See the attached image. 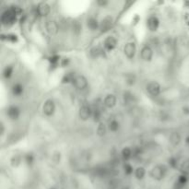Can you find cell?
<instances>
[{"label":"cell","instance_id":"9","mask_svg":"<svg viewBox=\"0 0 189 189\" xmlns=\"http://www.w3.org/2000/svg\"><path fill=\"white\" fill-rule=\"evenodd\" d=\"M117 45V40L113 36H108L103 41V47L106 51H113Z\"/></svg>","mask_w":189,"mask_h":189},{"label":"cell","instance_id":"37","mask_svg":"<svg viewBox=\"0 0 189 189\" xmlns=\"http://www.w3.org/2000/svg\"><path fill=\"white\" fill-rule=\"evenodd\" d=\"M176 182H178V183L183 185H185V184L187 183V177H186V175L185 174L180 175L179 177H178V179H177Z\"/></svg>","mask_w":189,"mask_h":189},{"label":"cell","instance_id":"34","mask_svg":"<svg viewBox=\"0 0 189 189\" xmlns=\"http://www.w3.org/2000/svg\"><path fill=\"white\" fill-rule=\"evenodd\" d=\"M49 61H50L51 66H53V67H56V66L58 65L59 61H60V56H57V55L52 56L49 58Z\"/></svg>","mask_w":189,"mask_h":189},{"label":"cell","instance_id":"33","mask_svg":"<svg viewBox=\"0 0 189 189\" xmlns=\"http://www.w3.org/2000/svg\"><path fill=\"white\" fill-rule=\"evenodd\" d=\"M124 172L127 175H131L133 173H135L132 165L129 164V163H125L124 164Z\"/></svg>","mask_w":189,"mask_h":189},{"label":"cell","instance_id":"35","mask_svg":"<svg viewBox=\"0 0 189 189\" xmlns=\"http://www.w3.org/2000/svg\"><path fill=\"white\" fill-rule=\"evenodd\" d=\"M92 117L94 122H99L102 117V113L99 109H95L92 111Z\"/></svg>","mask_w":189,"mask_h":189},{"label":"cell","instance_id":"21","mask_svg":"<svg viewBox=\"0 0 189 189\" xmlns=\"http://www.w3.org/2000/svg\"><path fill=\"white\" fill-rule=\"evenodd\" d=\"M21 163V157L19 155H14L11 157V159H10V164H11L12 167L17 168L20 165Z\"/></svg>","mask_w":189,"mask_h":189},{"label":"cell","instance_id":"17","mask_svg":"<svg viewBox=\"0 0 189 189\" xmlns=\"http://www.w3.org/2000/svg\"><path fill=\"white\" fill-rule=\"evenodd\" d=\"M87 26L90 30H96L100 29V23L98 21V19L95 18H90L87 20Z\"/></svg>","mask_w":189,"mask_h":189},{"label":"cell","instance_id":"20","mask_svg":"<svg viewBox=\"0 0 189 189\" xmlns=\"http://www.w3.org/2000/svg\"><path fill=\"white\" fill-rule=\"evenodd\" d=\"M135 176L138 180H142L143 178L145 177L146 174V170L144 167H138L135 170Z\"/></svg>","mask_w":189,"mask_h":189},{"label":"cell","instance_id":"40","mask_svg":"<svg viewBox=\"0 0 189 189\" xmlns=\"http://www.w3.org/2000/svg\"><path fill=\"white\" fill-rule=\"evenodd\" d=\"M169 163H170V165H171L173 168H175V167L177 166V160H176L175 158H171V159L169 160Z\"/></svg>","mask_w":189,"mask_h":189},{"label":"cell","instance_id":"26","mask_svg":"<svg viewBox=\"0 0 189 189\" xmlns=\"http://www.w3.org/2000/svg\"><path fill=\"white\" fill-rule=\"evenodd\" d=\"M180 170L183 173V174L189 173V159H186L182 162V164L180 166Z\"/></svg>","mask_w":189,"mask_h":189},{"label":"cell","instance_id":"11","mask_svg":"<svg viewBox=\"0 0 189 189\" xmlns=\"http://www.w3.org/2000/svg\"><path fill=\"white\" fill-rule=\"evenodd\" d=\"M160 26V20L156 16H150L147 19V27L150 31H156Z\"/></svg>","mask_w":189,"mask_h":189},{"label":"cell","instance_id":"14","mask_svg":"<svg viewBox=\"0 0 189 189\" xmlns=\"http://www.w3.org/2000/svg\"><path fill=\"white\" fill-rule=\"evenodd\" d=\"M36 11H37L38 15H40L42 17H45V16H47V15L50 14V12H51V7L47 3H45V2H42V3H40L37 6Z\"/></svg>","mask_w":189,"mask_h":189},{"label":"cell","instance_id":"44","mask_svg":"<svg viewBox=\"0 0 189 189\" xmlns=\"http://www.w3.org/2000/svg\"><path fill=\"white\" fill-rule=\"evenodd\" d=\"M97 4L103 7V6H106V5L108 4V2H107V1H102V0H99V1L97 2Z\"/></svg>","mask_w":189,"mask_h":189},{"label":"cell","instance_id":"39","mask_svg":"<svg viewBox=\"0 0 189 189\" xmlns=\"http://www.w3.org/2000/svg\"><path fill=\"white\" fill-rule=\"evenodd\" d=\"M139 154H140L139 148H138V147H135V148H133V150H132V156H138Z\"/></svg>","mask_w":189,"mask_h":189},{"label":"cell","instance_id":"22","mask_svg":"<svg viewBox=\"0 0 189 189\" xmlns=\"http://www.w3.org/2000/svg\"><path fill=\"white\" fill-rule=\"evenodd\" d=\"M2 40H6L7 42H11V43H17L18 42V36L16 34L8 33V34H2L1 35Z\"/></svg>","mask_w":189,"mask_h":189},{"label":"cell","instance_id":"25","mask_svg":"<svg viewBox=\"0 0 189 189\" xmlns=\"http://www.w3.org/2000/svg\"><path fill=\"white\" fill-rule=\"evenodd\" d=\"M109 127V130L112 131V132H117L119 127H120V124L116 120H112L109 123V127Z\"/></svg>","mask_w":189,"mask_h":189},{"label":"cell","instance_id":"7","mask_svg":"<svg viewBox=\"0 0 189 189\" xmlns=\"http://www.w3.org/2000/svg\"><path fill=\"white\" fill-rule=\"evenodd\" d=\"M113 20L111 16H107L105 18H103L102 19V21L100 22V30L102 33H106V31L110 30L111 28L113 27Z\"/></svg>","mask_w":189,"mask_h":189},{"label":"cell","instance_id":"4","mask_svg":"<svg viewBox=\"0 0 189 189\" xmlns=\"http://www.w3.org/2000/svg\"><path fill=\"white\" fill-rule=\"evenodd\" d=\"M73 85L77 90H83L88 87V80L83 75H77L74 81H73Z\"/></svg>","mask_w":189,"mask_h":189},{"label":"cell","instance_id":"28","mask_svg":"<svg viewBox=\"0 0 189 189\" xmlns=\"http://www.w3.org/2000/svg\"><path fill=\"white\" fill-rule=\"evenodd\" d=\"M90 55L93 57H99L103 55V50L100 47H93L90 50Z\"/></svg>","mask_w":189,"mask_h":189},{"label":"cell","instance_id":"36","mask_svg":"<svg viewBox=\"0 0 189 189\" xmlns=\"http://www.w3.org/2000/svg\"><path fill=\"white\" fill-rule=\"evenodd\" d=\"M10 9L12 10V11L16 14V16H20V15H22V8L20 7L19 6H16V5H13L11 6V7H10Z\"/></svg>","mask_w":189,"mask_h":189},{"label":"cell","instance_id":"49","mask_svg":"<svg viewBox=\"0 0 189 189\" xmlns=\"http://www.w3.org/2000/svg\"><path fill=\"white\" fill-rule=\"evenodd\" d=\"M50 189H56V188H54V187H52V188H50Z\"/></svg>","mask_w":189,"mask_h":189},{"label":"cell","instance_id":"38","mask_svg":"<svg viewBox=\"0 0 189 189\" xmlns=\"http://www.w3.org/2000/svg\"><path fill=\"white\" fill-rule=\"evenodd\" d=\"M80 30H81V26H80V24L78 21L73 22V30H74L76 33L79 34L80 33Z\"/></svg>","mask_w":189,"mask_h":189},{"label":"cell","instance_id":"3","mask_svg":"<svg viewBox=\"0 0 189 189\" xmlns=\"http://www.w3.org/2000/svg\"><path fill=\"white\" fill-rule=\"evenodd\" d=\"M56 111V104L52 99H48L44 102L43 105V112L46 116H52Z\"/></svg>","mask_w":189,"mask_h":189},{"label":"cell","instance_id":"10","mask_svg":"<svg viewBox=\"0 0 189 189\" xmlns=\"http://www.w3.org/2000/svg\"><path fill=\"white\" fill-rule=\"evenodd\" d=\"M92 115V111L90 106L83 105L79 108V116L82 121H87Z\"/></svg>","mask_w":189,"mask_h":189},{"label":"cell","instance_id":"1","mask_svg":"<svg viewBox=\"0 0 189 189\" xmlns=\"http://www.w3.org/2000/svg\"><path fill=\"white\" fill-rule=\"evenodd\" d=\"M17 20L16 14L11 9H7L1 15V22L4 26H11L13 25Z\"/></svg>","mask_w":189,"mask_h":189},{"label":"cell","instance_id":"48","mask_svg":"<svg viewBox=\"0 0 189 189\" xmlns=\"http://www.w3.org/2000/svg\"><path fill=\"white\" fill-rule=\"evenodd\" d=\"M185 142L187 143V144H189V136H187V138L185 139Z\"/></svg>","mask_w":189,"mask_h":189},{"label":"cell","instance_id":"27","mask_svg":"<svg viewBox=\"0 0 189 189\" xmlns=\"http://www.w3.org/2000/svg\"><path fill=\"white\" fill-rule=\"evenodd\" d=\"M106 125H104L103 123H100L99 125H98V127H97V135L99 136H103L104 135L106 134Z\"/></svg>","mask_w":189,"mask_h":189},{"label":"cell","instance_id":"42","mask_svg":"<svg viewBox=\"0 0 189 189\" xmlns=\"http://www.w3.org/2000/svg\"><path fill=\"white\" fill-rule=\"evenodd\" d=\"M184 186H185V185H183L179 184L178 182H175L174 186H173V189H183V188H184Z\"/></svg>","mask_w":189,"mask_h":189},{"label":"cell","instance_id":"19","mask_svg":"<svg viewBox=\"0 0 189 189\" xmlns=\"http://www.w3.org/2000/svg\"><path fill=\"white\" fill-rule=\"evenodd\" d=\"M77 75H75L74 72H68L62 78V83H73Z\"/></svg>","mask_w":189,"mask_h":189},{"label":"cell","instance_id":"46","mask_svg":"<svg viewBox=\"0 0 189 189\" xmlns=\"http://www.w3.org/2000/svg\"><path fill=\"white\" fill-rule=\"evenodd\" d=\"M183 113H185V114H189V107L188 106L183 107Z\"/></svg>","mask_w":189,"mask_h":189},{"label":"cell","instance_id":"13","mask_svg":"<svg viewBox=\"0 0 189 189\" xmlns=\"http://www.w3.org/2000/svg\"><path fill=\"white\" fill-rule=\"evenodd\" d=\"M7 116L10 120H18L19 115H20V110L18 106L15 105H11L7 108Z\"/></svg>","mask_w":189,"mask_h":189},{"label":"cell","instance_id":"2","mask_svg":"<svg viewBox=\"0 0 189 189\" xmlns=\"http://www.w3.org/2000/svg\"><path fill=\"white\" fill-rule=\"evenodd\" d=\"M166 172H167V169L164 165H156L150 171V176L154 180L161 181L164 178Z\"/></svg>","mask_w":189,"mask_h":189},{"label":"cell","instance_id":"5","mask_svg":"<svg viewBox=\"0 0 189 189\" xmlns=\"http://www.w3.org/2000/svg\"><path fill=\"white\" fill-rule=\"evenodd\" d=\"M136 44L133 43V42H129V43H127L124 47V54L128 59L134 58V56L136 55Z\"/></svg>","mask_w":189,"mask_h":189},{"label":"cell","instance_id":"23","mask_svg":"<svg viewBox=\"0 0 189 189\" xmlns=\"http://www.w3.org/2000/svg\"><path fill=\"white\" fill-rule=\"evenodd\" d=\"M121 155L125 160H128L132 157V149L128 148V147H125L121 151Z\"/></svg>","mask_w":189,"mask_h":189},{"label":"cell","instance_id":"16","mask_svg":"<svg viewBox=\"0 0 189 189\" xmlns=\"http://www.w3.org/2000/svg\"><path fill=\"white\" fill-rule=\"evenodd\" d=\"M169 142L173 146H177L179 145L181 142V136L178 132H172L170 136H169Z\"/></svg>","mask_w":189,"mask_h":189},{"label":"cell","instance_id":"8","mask_svg":"<svg viewBox=\"0 0 189 189\" xmlns=\"http://www.w3.org/2000/svg\"><path fill=\"white\" fill-rule=\"evenodd\" d=\"M140 56H141V59H142L143 61H146V62H150V61H151V59H152V57H153V50L151 49L150 46H149V45H145V46L141 49Z\"/></svg>","mask_w":189,"mask_h":189},{"label":"cell","instance_id":"29","mask_svg":"<svg viewBox=\"0 0 189 189\" xmlns=\"http://www.w3.org/2000/svg\"><path fill=\"white\" fill-rule=\"evenodd\" d=\"M24 160H25V162H26V164L28 166L33 165V162H34V155L33 153H30V152H28L24 156Z\"/></svg>","mask_w":189,"mask_h":189},{"label":"cell","instance_id":"32","mask_svg":"<svg viewBox=\"0 0 189 189\" xmlns=\"http://www.w3.org/2000/svg\"><path fill=\"white\" fill-rule=\"evenodd\" d=\"M136 82V77L133 74H127V78H125V83L127 84L128 86H133Z\"/></svg>","mask_w":189,"mask_h":189},{"label":"cell","instance_id":"47","mask_svg":"<svg viewBox=\"0 0 189 189\" xmlns=\"http://www.w3.org/2000/svg\"><path fill=\"white\" fill-rule=\"evenodd\" d=\"M139 20V16H136V17L133 19V22H135V24H136V23H138Z\"/></svg>","mask_w":189,"mask_h":189},{"label":"cell","instance_id":"30","mask_svg":"<svg viewBox=\"0 0 189 189\" xmlns=\"http://www.w3.org/2000/svg\"><path fill=\"white\" fill-rule=\"evenodd\" d=\"M134 99V95L130 92V91H125L124 93V102L125 103H130L133 102Z\"/></svg>","mask_w":189,"mask_h":189},{"label":"cell","instance_id":"43","mask_svg":"<svg viewBox=\"0 0 189 189\" xmlns=\"http://www.w3.org/2000/svg\"><path fill=\"white\" fill-rule=\"evenodd\" d=\"M184 19H185V22L186 23V25L189 26V13H185V14Z\"/></svg>","mask_w":189,"mask_h":189},{"label":"cell","instance_id":"24","mask_svg":"<svg viewBox=\"0 0 189 189\" xmlns=\"http://www.w3.org/2000/svg\"><path fill=\"white\" fill-rule=\"evenodd\" d=\"M13 70H14V68L12 66H7L3 70V77L7 79L11 78V76L13 74Z\"/></svg>","mask_w":189,"mask_h":189},{"label":"cell","instance_id":"12","mask_svg":"<svg viewBox=\"0 0 189 189\" xmlns=\"http://www.w3.org/2000/svg\"><path fill=\"white\" fill-rule=\"evenodd\" d=\"M45 28H46L47 33L51 35H56L59 31V26L55 20H48L45 24Z\"/></svg>","mask_w":189,"mask_h":189},{"label":"cell","instance_id":"15","mask_svg":"<svg viewBox=\"0 0 189 189\" xmlns=\"http://www.w3.org/2000/svg\"><path fill=\"white\" fill-rule=\"evenodd\" d=\"M116 97L113 94H107L103 100V104L105 105L107 108H113L115 105H116Z\"/></svg>","mask_w":189,"mask_h":189},{"label":"cell","instance_id":"45","mask_svg":"<svg viewBox=\"0 0 189 189\" xmlns=\"http://www.w3.org/2000/svg\"><path fill=\"white\" fill-rule=\"evenodd\" d=\"M4 132H5V127H4L3 123H1V124H0V133H1L2 136L4 135Z\"/></svg>","mask_w":189,"mask_h":189},{"label":"cell","instance_id":"41","mask_svg":"<svg viewBox=\"0 0 189 189\" xmlns=\"http://www.w3.org/2000/svg\"><path fill=\"white\" fill-rule=\"evenodd\" d=\"M68 64H69V59H68V58L61 59V66H62V67H67Z\"/></svg>","mask_w":189,"mask_h":189},{"label":"cell","instance_id":"6","mask_svg":"<svg viewBox=\"0 0 189 189\" xmlns=\"http://www.w3.org/2000/svg\"><path fill=\"white\" fill-rule=\"evenodd\" d=\"M147 90L151 96H158L161 93V85L157 81H150L147 85Z\"/></svg>","mask_w":189,"mask_h":189},{"label":"cell","instance_id":"31","mask_svg":"<svg viewBox=\"0 0 189 189\" xmlns=\"http://www.w3.org/2000/svg\"><path fill=\"white\" fill-rule=\"evenodd\" d=\"M52 161H53L56 164H58L61 162V152L56 150L52 154Z\"/></svg>","mask_w":189,"mask_h":189},{"label":"cell","instance_id":"18","mask_svg":"<svg viewBox=\"0 0 189 189\" xmlns=\"http://www.w3.org/2000/svg\"><path fill=\"white\" fill-rule=\"evenodd\" d=\"M11 90H12V93H13V95H14V96L19 97V96H20V95H21V94L23 93L24 89H23V86L21 85V84L16 83L15 85L12 86Z\"/></svg>","mask_w":189,"mask_h":189}]
</instances>
